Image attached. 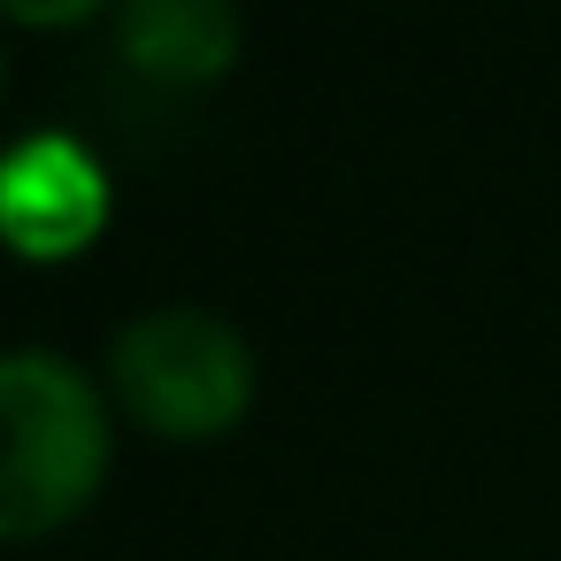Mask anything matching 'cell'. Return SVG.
I'll return each mask as SVG.
<instances>
[{"label":"cell","mask_w":561,"mask_h":561,"mask_svg":"<svg viewBox=\"0 0 561 561\" xmlns=\"http://www.w3.org/2000/svg\"><path fill=\"white\" fill-rule=\"evenodd\" d=\"M116 461L108 385L62 346H0V546L70 530Z\"/></svg>","instance_id":"obj_1"},{"label":"cell","mask_w":561,"mask_h":561,"mask_svg":"<svg viewBox=\"0 0 561 561\" xmlns=\"http://www.w3.org/2000/svg\"><path fill=\"white\" fill-rule=\"evenodd\" d=\"M101 385L147 438L208 446L247 423V408L262 392V362L231 316H216L201 300H162V308H139L131 323H116Z\"/></svg>","instance_id":"obj_2"},{"label":"cell","mask_w":561,"mask_h":561,"mask_svg":"<svg viewBox=\"0 0 561 561\" xmlns=\"http://www.w3.org/2000/svg\"><path fill=\"white\" fill-rule=\"evenodd\" d=\"M116 185L70 131H32L0 154V247L16 262H78L108 231Z\"/></svg>","instance_id":"obj_3"},{"label":"cell","mask_w":561,"mask_h":561,"mask_svg":"<svg viewBox=\"0 0 561 561\" xmlns=\"http://www.w3.org/2000/svg\"><path fill=\"white\" fill-rule=\"evenodd\" d=\"M116 62L162 93H208L247 55L239 0H116Z\"/></svg>","instance_id":"obj_4"},{"label":"cell","mask_w":561,"mask_h":561,"mask_svg":"<svg viewBox=\"0 0 561 561\" xmlns=\"http://www.w3.org/2000/svg\"><path fill=\"white\" fill-rule=\"evenodd\" d=\"M101 9H116V0H0V16L24 32H70V24H93Z\"/></svg>","instance_id":"obj_5"},{"label":"cell","mask_w":561,"mask_h":561,"mask_svg":"<svg viewBox=\"0 0 561 561\" xmlns=\"http://www.w3.org/2000/svg\"><path fill=\"white\" fill-rule=\"evenodd\" d=\"M0 93H9V47H0Z\"/></svg>","instance_id":"obj_6"}]
</instances>
